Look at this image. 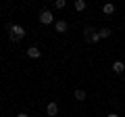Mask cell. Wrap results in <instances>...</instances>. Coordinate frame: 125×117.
Wrapping results in <instances>:
<instances>
[{"label":"cell","mask_w":125,"mask_h":117,"mask_svg":"<svg viewBox=\"0 0 125 117\" xmlns=\"http://www.w3.org/2000/svg\"><path fill=\"white\" fill-rule=\"evenodd\" d=\"M54 29H56L58 34H65L69 29V23L67 21H56V23H54Z\"/></svg>","instance_id":"5"},{"label":"cell","mask_w":125,"mask_h":117,"mask_svg":"<svg viewBox=\"0 0 125 117\" xmlns=\"http://www.w3.org/2000/svg\"><path fill=\"white\" fill-rule=\"evenodd\" d=\"M6 29L10 32V40H13V42H17V40H23V36H25V29H23L21 25H9Z\"/></svg>","instance_id":"1"},{"label":"cell","mask_w":125,"mask_h":117,"mask_svg":"<svg viewBox=\"0 0 125 117\" xmlns=\"http://www.w3.org/2000/svg\"><path fill=\"white\" fill-rule=\"evenodd\" d=\"M75 98H77V100H83V98H85V92H83V90H75Z\"/></svg>","instance_id":"10"},{"label":"cell","mask_w":125,"mask_h":117,"mask_svg":"<svg viewBox=\"0 0 125 117\" xmlns=\"http://www.w3.org/2000/svg\"><path fill=\"white\" fill-rule=\"evenodd\" d=\"M83 34H85V40H88L90 44H96V42L100 40V34L96 32L94 27H85V32H83Z\"/></svg>","instance_id":"2"},{"label":"cell","mask_w":125,"mask_h":117,"mask_svg":"<svg viewBox=\"0 0 125 117\" xmlns=\"http://www.w3.org/2000/svg\"><path fill=\"white\" fill-rule=\"evenodd\" d=\"M102 11H104V15H113V13H115V4H111V2H106V4L102 6Z\"/></svg>","instance_id":"8"},{"label":"cell","mask_w":125,"mask_h":117,"mask_svg":"<svg viewBox=\"0 0 125 117\" xmlns=\"http://www.w3.org/2000/svg\"><path fill=\"white\" fill-rule=\"evenodd\" d=\"M106 117H119V115H117V113H108Z\"/></svg>","instance_id":"14"},{"label":"cell","mask_w":125,"mask_h":117,"mask_svg":"<svg viewBox=\"0 0 125 117\" xmlns=\"http://www.w3.org/2000/svg\"><path fill=\"white\" fill-rule=\"evenodd\" d=\"M54 6H56V9H65V0H56Z\"/></svg>","instance_id":"12"},{"label":"cell","mask_w":125,"mask_h":117,"mask_svg":"<svg viewBox=\"0 0 125 117\" xmlns=\"http://www.w3.org/2000/svg\"><path fill=\"white\" fill-rule=\"evenodd\" d=\"M98 34H100V40H102V38H104V40H106V38L111 36V29H108V27H102V29H100Z\"/></svg>","instance_id":"9"},{"label":"cell","mask_w":125,"mask_h":117,"mask_svg":"<svg viewBox=\"0 0 125 117\" xmlns=\"http://www.w3.org/2000/svg\"><path fill=\"white\" fill-rule=\"evenodd\" d=\"M113 71H115V73H123V71H125L123 61H115V63H113Z\"/></svg>","instance_id":"7"},{"label":"cell","mask_w":125,"mask_h":117,"mask_svg":"<svg viewBox=\"0 0 125 117\" xmlns=\"http://www.w3.org/2000/svg\"><path fill=\"white\" fill-rule=\"evenodd\" d=\"M75 9L77 11H83L85 9V2H83V0H77V2H75Z\"/></svg>","instance_id":"11"},{"label":"cell","mask_w":125,"mask_h":117,"mask_svg":"<svg viewBox=\"0 0 125 117\" xmlns=\"http://www.w3.org/2000/svg\"><path fill=\"white\" fill-rule=\"evenodd\" d=\"M54 21V15L50 13V11H42L40 13V23H44V25H48V23Z\"/></svg>","instance_id":"3"},{"label":"cell","mask_w":125,"mask_h":117,"mask_svg":"<svg viewBox=\"0 0 125 117\" xmlns=\"http://www.w3.org/2000/svg\"><path fill=\"white\" fill-rule=\"evenodd\" d=\"M27 57L29 58H40L42 50H38V46H31V48H27Z\"/></svg>","instance_id":"6"},{"label":"cell","mask_w":125,"mask_h":117,"mask_svg":"<svg viewBox=\"0 0 125 117\" xmlns=\"http://www.w3.org/2000/svg\"><path fill=\"white\" fill-rule=\"evenodd\" d=\"M46 113H48V117H56V115H58V105L54 103V100H52V103H48Z\"/></svg>","instance_id":"4"},{"label":"cell","mask_w":125,"mask_h":117,"mask_svg":"<svg viewBox=\"0 0 125 117\" xmlns=\"http://www.w3.org/2000/svg\"><path fill=\"white\" fill-rule=\"evenodd\" d=\"M17 117H29V115H27V113H19Z\"/></svg>","instance_id":"13"}]
</instances>
